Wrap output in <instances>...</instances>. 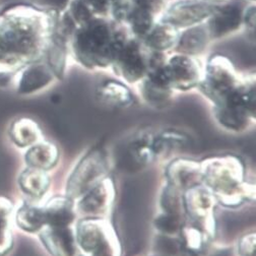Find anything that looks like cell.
<instances>
[{"instance_id":"6da1fadb","label":"cell","mask_w":256,"mask_h":256,"mask_svg":"<svg viewBox=\"0 0 256 256\" xmlns=\"http://www.w3.org/2000/svg\"><path fill=\"white\" fill-rule=\"evenodd\" d=\"M202 184L224 206H238L254 196V188L244 182L242 163L235 156L208 160L202 164Z\"/></svg>"},{"instance_id":"7a4b0ae2","label":"cell","mask_w":256,"mask_h":256,"mask_svg":"<svg viewBox=\"0 0 256 256\" xmlns=\"http://www.w3.org/2000/svg\"><path fill=\"white\" fill-rule=\"evenodd\" d=\"M74 237L76 246L88 256H119L117 239L109 224L100 218L80 220Z\"/></svg>"},{"instance_id":"3957f363","label":"cell","mask_w":256,"mask_h":256,"mask_svg":"<svg viewBox=\"0 0 256 256\" xmlns=\"http://www.w3.org/2000/svg\"><path fill=\"white\" fill-rule=\"evenodd\" d=\"M109 163L105 152L101 150L90 152L72 171L68 183V196L80 198L84 194L105 178Z\"/></svg>"},{"instance_id":"277c9868","label":"cell","mask_w":256,"mask_h":256,"mask_svg":"<svg viewBox=\"0 0 256 256\" xmlns=\"http://www.w3.org/2000/svg\"><path fill=\"white\" fill-rule=\"evenodd\" d=\"M183 202L184 210L189 216V220L212 235L214 208L216 204L212 192L202 184L198 185L184 191Z\"/></svg>"},{"instance_id":"5b68a950","label":"cell","mask_w":256,"mask_h":256,"mask_svg":"<svg viewBox=\"0 0 256 256\" xmlns=\"http://www.w3.org/2000/svg\"><path fill=\"white\" fill-rule=\"evenodd\" d=\"M113 200V183L110 179L104 178L78 198L76 214H82L86 218H101L109 210Z\"/></svg>"},{"instance_id":"8992f818","label":"cell","mask_w":256,"mask_h":256,"mask_svg":"<svg viewBox=\"0 0 256 256\" xmlns=\"http://www.w3.org/2000/svg\"><path fill=\"white\" fill-rule=\"evenodd\" d=\"M167 177L170 185L184 192L202 184V164L187 160H177L167 168Z\"/></svg>"},{"instance_id":"52a82bcc","label":"cell","mask_w":256,"mask_h":256,"mask_svg":"<svg viewBox=\"0 0 256 256\" xmlns=\"http://www.w3.org/2000/svg\"><path fill=\"white\" fill-rule=\"evenodd\" d=\"M42 210L45 224L49 227H70L76 216V204L68 196L51 200Z\"/></svg>"},{"instance_id":"ba28073f","label":"cell","mask_w":256,"mask_h":256,"mask_svg":"<svg viewBox=\"0 0 256 256\" xmlns=\"http://www.w3.org/2000/svg\"><path fill=\"white\" fill-rule=\"evenodd\" d=\"M44 244L53 256H74L76 242L70 227H49L42 234Z\"/></svg>"},{"instance_id":"9c48e42d","label":"cell","mask_w":256,"mask_h":256,"mask_svg":"<svg viewBox=\"0 0 256 256\" xmlns=\"http://www.w3.org/2000/svg\"><path fill=\"white\" fill-rule=\"evenodd\" d=\"M99 98L104 104L115 107L128 106L132 101V94L128 90L114 82H108L99 88Z\"/></svg>"},{"instance_id":"30bf717a","label":"cell","mask_w":256,"mask_h":256,"mask_svg":"<svg viewBox=\"0 0 256 256\" xmlns=\"http://www.w3.org/2000/svg\"><path fill=\"white\" fill-rule=\"evenodd\" d=\"M30 162L39 169H47L55 165L58 158V152L54 146L40 144L35 146L28 154Z\"/></svg>"},{"instance_id":"8fae6325","label":"cell","mask_w":256,"mask_h":256,"mask_svg":"<svg viewBox=\"0 0 256 256\" xmlns=\"http://www.w3.org/2000/svg\"><path fill=\"white\" fill-rule=\"evenodd\" d=\"M180 190L168 184V186L163 190L161 196V206L163 208V212L182 216L185 210L183 196L180 194Z\"/></svg>"},{"instance_id":"7c38bea8","label":"cell","mask_w":256,"mask_h":256,"mask_svg":"<svg viewBox=\"0 0 256 256\" xmlns=\"http://www.w3.org/2000/svg\"><path fill=\"white\" fill-rule=\"evenodd\" d=\"M184 222L182 216L163 212L154 220V227L161 235H176L181 231Z\"/></svg>"},{"instance_id":"4fadbf2b","label":"cell","mask_w":256,"mask_h":256,"mask_svg":"<svg viewBox=\"0 0 256 256\" xmlns=\"http://www.w3.org/2000/svg\"><path fill=\"white\" fill-rule=\"evenodd\" d=\"M142 92L144 100L152 105H154V104L162 105L164 102H166L170 98V92L168 90V84L163 82H152L150 84H146Z\"/></svg>"},{"instance_id":"5bb4252c","label":"cell","mask_w":256,"mask_h":256,"mask_svg":"<svg viewBox=\"0 0 256 256\" xmlns=\"http://www.w3.org/2000/svg\"><path fill=\"white\" fill-rule=\"evenodd\" d=\"M18 222L20 226L30 231L40 230L45 224L43 210L38 208H26L18 216Z\"/></svg>"},{"instance_id":"9a60e30c","label":"cell","mask_w":256,"mask_h":256,"mask_svg":"<svg viewBox=\"0 0 256 256\" xmlns=\"http://www.w3.org/2000/svg\"><path fill=\"white\" fill-rule=\"evenodd\" d=\"M50 80H51L50 76L47 74V72L44 70H41L40 68H32L24 76L22 88L28 92L39 90L40 88L47 84Z\"/></svg>"},{"instance_id":"2e32d148","label":"cell","mask_w":256,"mask_h":256,"mask_svg":"<svg viewBox=\"0 0 256 256\" xmlns=\"http://www.w3.org/2000/svg\"><path fill=\"white\" fill-rule=\"evenodd\" d=\"M26 182L28 183L24 185L26 189H28L30 194L35 196L42 194L48 187V177L41 170L30 171L28 174Z\"/></svg>"},{"instance_id":"e0dca14e","label":"cell","mask_w":256,"mask_h":256,"mask_svg":"<svg viewBox=\"0 0 256 256\" xmlns=\"http://www.w3.org/2000/svg\"><path fill=\"white\" fill-rule=\"evenodd\" d=\"M239 256H255V235L243 236L238 244Z\"/></svg>"},{"instance_id":"ac0fdd59","label":"cell","mask_w":256,"mask_h":256,"mask_svg":"<svg viewBox=\"0 0 256 256\" xmlns=\"http://www.w3.org/2000/svg\"><path fill=\"white\" fill-rule=\"evenodd\" d=\"M206 256H233V253H232V250L230 249H220V250H218V251H214Z\"/></svg>"}]
</instances>
